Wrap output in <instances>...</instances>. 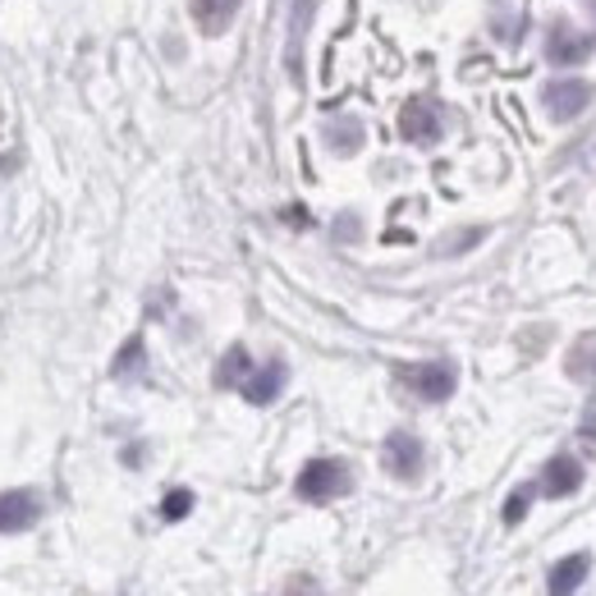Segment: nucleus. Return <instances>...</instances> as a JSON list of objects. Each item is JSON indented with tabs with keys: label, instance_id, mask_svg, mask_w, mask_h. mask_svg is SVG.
<instances>
[{
	"label": "nucleus",
	"instance_id": "1",
	"mask_svg": "<svg viewBox=\"0 0 596 596\" xmlns=\"http://www.w3.org/2000/svg\"><path fill=\"white\" fill-rule=\"evenodd\" d=\"M294 491L307 504H330V500L353 491V473H349L344 459H307L299 482H294Z\"/></svg>",
	"mask_w": 596,
	"mask_h": 596
},
{
	"label": "nucleus",
	"instance_id": "2",
	"mask_svg": "<svg viewBox=\"0 0 596 596\" xmlns=\"http://www.w3.org/2000/svg\"><path fill=\"white\" fill-rule=\"evenodd\" d=\"M394 381H400L413 400L440 404V400H450V394H454L459 367L446 363V358H436V363H404V367H394Z\"/></svg>",
	"mask_w": 596,
	"mask_h": 596
},
{
	"label": "nucleus",
	"instance_id": "3",
	"mask_svg": "<svg viewBox=\"0 0 596 596\" xmlns=\"http://www.w3.org/2000/svg\"><path fill=\"white\" fill-rule=\"evenodd\" d=\"M423 440H417L413 431H390L386 436V446H381V463H386V473L390 477H400V482H417L423 477Z\"/></svg>",
	"mask_w": 596,
	"mask_h": 596
},
{
	"label": "nucleus",
	"instance_id": "4",
	"mask_svg": "<svg viewBox=\"0 0 596 596\" xmlns=\"http://www.w3.org/2000/svg\"><path fill=\"white\" fill-rule=\"evenodd\" d=\"M542 101H546L550 120H579L592 101V87L583 78H556V83L542 87Z\"/></svg>",
	"mask_w": 596,
	"mask_h": 596
},
{
	"label": "nucleus",
	"instance_id": "5",
	"mask_svg": "<svg viewBox=\"0 0 596 596\" xmlns=\"http://www.w3.org/2000/svg\"><path fill=\"white\" fill-rule=\"evenodd\" d=\"M583 487V463L573 459V454H556V459H546V469L537 477V496L546 500H564Z\"/></svg>",
	"mask_w": 596,
	"mask_h": 596
},
{
	"label": "nucleus",
	"instance_id": "6",
	"mask_svg": "<svg viewBox=\"0 0 596 596\" xmlns=\"http://www.w3.org/2000/svg\"><path fill=\"white\" fill-rule=\"evenodd\" d=\"M400 134H404L409 143H417V147L440 143V110H436L431 97H413V101L404 106V115H400Z\"/></svg>",
	"mask_w": 596,
	"mask_h": 596
},
{
	"label": "nucleus",
	"instance_id": "7",
	"mask_svg": "<svg viewBox=\"0 0 596 596\" xmlns=\"http://www.w3.org/2000/svg\"><path fill=\"white\" fill-rule=\"evenodd\" d=\"M596 51V33H583V28H573V24H556L546 37V60L550 64H579Z\"/></svg>",
	"mask_w": 596,
	"mask_h": 596
},
{
	"label": "nucleus",
	"instance_id": "8",
	"mask_svg": "<svg viewBox=\"0 0 596 596\" xmlns=\"http://www.w3.org/2000/svg\"><path fill=\"white\" fill-rule=\"evenodd\" d=\"M587 573H592V556H587V550H573V556L550 564L546 596H579V587L587 583Z\"/></svg>",
	"mask_w": 596,
	"mask_h": 596
},
{
	"label": "nucleus",
	"instance_id": "9",
	"mask_svg": "<svg viewBox=\"0 0 596 596\" xmlns=\"http://www.w3.org/2000/svg\"><path fill=\"white\" fill-rule=\"evenodd\" d=\"M41 519V500L33 491H5L0 496V533H28Z\"/></svg>",
	"mask_w": 596,
	"mask_h": 596
},
{
	"label": "nucleus",
	"instance_id": "10",
	"mask_svg": "<svg viewBox=\"0 0 596 596\" xmlns=\"http://www.w3.org/2000/svg\"><path fill=\"white\" fill-rule=\"evenodd\" d=\"M284 377H290V372H284V363L276 358V363H267V367L248 372V381L239 386V390H244V400H248V404H271L276 394L284 390Z\"/></svg>",
	"mask_w": 596,
	"mask_h": 596
},
{
	"label": "nucleus",
	"instance_id": "11",
	"mask_svg": "<svg viewBox=\"0 0 596 596\" xmlns=\"http://www.w3.org/2000/svg\"><path fill=\"white\" fill-rule=\"evenodd\" d=\"M564 372L573 381H596V330L579 336L564 353Z\"/></svg>",
	"mask_w": 596,
	"mask_h": 596
},
{
	"label": "nucleus",
	"instance_id": "12",
	"mask_svg": "<svg viewBox=\"0 0 596 596\" xmlns=\"http://www.w3.org/2000/svg\"><path fill=\"white\" fill-rule=\"evenodd\" d=\"M313 5L317 0H294V14H290V47H284V64H290L294 78L303 74V33H307V19H313Z\"/></svg>",
	"mask_w": 596,
	"mask_h": 596
},
{
	"label": "nucleus",
	"instance_id": "13",
	"mask_svg": "<svg viewBox=\"0 0 596 596\" xmlns=\"http://www.w3.org/2000/svg\"><path fill=\"white\" fill-rule=\"evenodd\" d=\"M248 372H253L248 349H244V344H234V349H226V358L216 363V386H220V390L244 386V381H248Z\"/></svg>",
	"mask_w": 596,
	"mask_h": 596
},
{
	"label": "nucleus",
	"instance_id": "14",
	"mask_svg": "<svg viewBox=\"0 0 596 596\" xmlns=\"http://www.w3.org/2000/svg\"><path fill=\"white\" fill-rule=\"evenodd\" d=\"M234 14H239V0H197V24H203L207 37L226 33Z\"/></svg>",
	"mask_w": 596,
	"mask_h": 596
},
{
	"label": "nucleus",
	"instance_id": "15",
	"mask_svg": "<svg viewBox=\"0 0 596 596\" xmlns=\"http://www.w3.org/2000/svg\"><path fill=\"white\" fill-rule=\"evenodd\" d=\"M326 143L349 157V151L363 147V124H358V120H330V124H326Z\"/></svg>",
	"mask_w": 596,
	"mask_h": 596
},
{
	"label": "nucleus",
	"instance_id": "16",
	"mask_svg": "<svg viewBox=\"0 0 596 596\" xmlns=\"http://www.w3.org/2000/svg\"><path fill=\"white\" fill-rule=\"evenodd\" d=\"M143 358H147V353H143V336H134V340H129V344L115 353V367H110V372H115L120 381H124V377H138V372H143Z\"/></svg>",
	"mask_w": 596,
	"mask_h": 596
},
{
	"label": "nucleus",
	"instance_id": "17",
	"mask_svg": "<svg viewBox=\"0 0 596 596\" xmlns=\"http://www.w3.org/2000/svg\"><path fill=\"white\" fill-rule=\"evenodd\" d=\"M537 500V482H523V487L504 500V527H519L527 519V504Z\"/></svg>",
	"mask_w": 596,
	"mask_h": 596
},
{
	"label": "nucleus",
	"instance_id": "18",
	"mask_svg": "<svg viewBox=\"0 0 596 596\" xmlns=\"http://www.w3.org/2000/svg\"><path fill=\"white\" fill-rule=\"evenodd\" d=\"M188 510H193V491H188V487H174V491L161 500V519H166V523L188 519Z\"/></svg>",
	"mask_w": 596,
	"mask_h": 596
},
{
	"label": "nucleus",
	"instance_id": "19",
	"mask_svg": "<svg viewBox=\"0 0 596 596\" xmlns=\"http://www.w3.org/2000/svg\"><path fill=\"white\" fill-rule=\"evenodd\" d=\"M290 596H307V592H303V587H294V592H290Z\"/></svg>",
	"mask_w": 596,
	"mask_h": 596
}]
</instances>
